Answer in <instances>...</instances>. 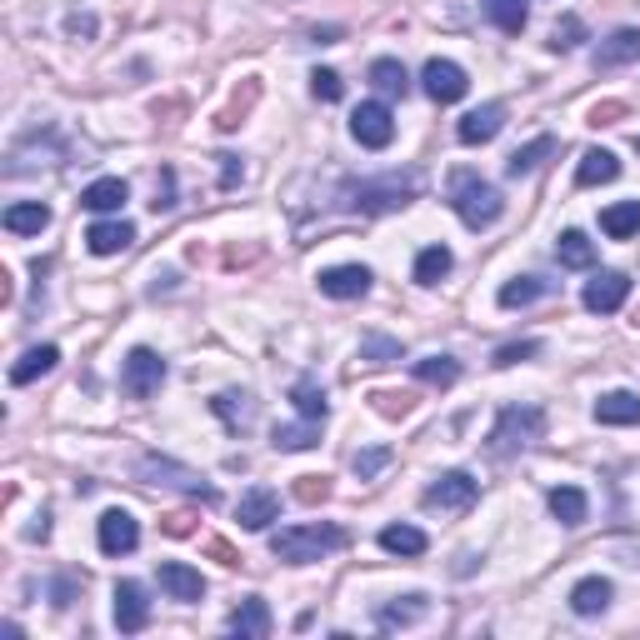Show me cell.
Instances as JSON below:
<instances>
[{"mask_svg":"<svg viewBox=\"0 0 640 640\" xmlns=\"http://www.w3.org/2000/svg\"><path fill=\"white\" fill-rule=\"evenodd\" d=\"M131 240H135L131 221H96L86 231V246L96 250V256H121V250H131Z\"/></svg>","mask_w":640,"mask_h":640,"instance_id":"ffe728a7","label":"cell"},{"mask_svg":"<svg viewBox=\"0 0 640 640\" xmlns=\"http://www.w3.org/2000/svg\"><path fill=\"white\" fill-rule=\"evenodd\" d=\"M350 135H356V141H360L366 150H385V146L395 141V121H391V111H385L381 101L356 105V115H350Z\"/></svg>","mask_w":640,"mask_h":640,"instance_id":"9c48e42d","label":"cell"},{"mask_svg":"<svg viewBox=\"0 0 640 640\" xmlns=\"http://www.w3.org/2000/svg\"><path fill=\"white\" fill-rule=\"evenodd\" d=\"M540 295H551V281L546 276H516V281L501 285V305L506 311H520V305H536Z\"/></svg>","mask_w":640,"mask_h":640,"instance_id":"f546056e","label":"cell"},{"mask_svg":"<svg viewBox=\"0 0 640 640\" xmlns=\"http://www.w3.org/2000/svg\"><path fill=\"white\" fill-rule=\"evenodd\" d=\"M600 231H606L610 240L640 236V201H620V205H610V211H600Z\"/></svg>","mask_w":640,"mask_h":640,"instance_id":"1f68e13d","label":"cell"},{"mask_svg":"<svg viewBox=\"0 0 640 640\" xmlns=\"http://www.w3.org/2000/svg\"><path fill=\"white\" fill-rule=\"evenodd\" d=\"M411 371H416V381H426V385H456L461 381V360L456 356H420V360H411Z\"/></svg>","mask_w":640,"mask_h":640,"instance_id":"f1b7e54d","label":"cell"},{"mask_svg":"<svg viewBox=\"0 0 640 640\" xmlns=\"http://www.w3.org/2000/svg\"><path fill=\"white\" fill-rule=\"evenodd\" d=\"M481 11L491 15V25L495 31H506V35H520L526 31V0H481Z\"/></svg>","mask_w":640,"mask_h":640,"instance_id":"d590c367","label":"cell"},{"mask_svg":"<svg viewBox=\"0 0 640 640\" xmlns=\"http://www.w3.org/2000/svg\"><path fill=\"white\" fill-rule=\"evenodd\" d=\"M555 260H561L565 270H591L596 266V246L585 240V231H565V236L555 240Z\"/></svg>","mask_w":640,"mask_h":640,"instance_id":"836d02e7","label":"cell"},{"mask_svg":"<svg viewBox=\"0 0 640 640\" xmlns=\"http://www.w3.org/2000/svg\"><path fill=\"white\" fill-rule=\"evenodd\" d=\"M381 551L385 555H405V561H416V555L430 551V540L420 526H385L381 530Z\"/></svg>","mask_w":640,"mask_h":640,"instance_id":"d4e9b609","label":"cell"},{"mask_svg":"<svg viewBox=\"0 0 640 640\" xmlns=\"http://www.w3.org/2000/svg\"><path fill=\"white\" fill-rule=\"evenodd\" d=\"M610 596H616V585H610L606 575H585V581H575V591H571V610L575 616H606Z\"/></svg>","mask_w":640,"mask_h":640,"instance_id":"d6986e66","label":"cell"},{"mask_svg":"<svg viewBox=\"0 0 640 640\" xmlns=\"http://www.w3.org/2000/svg\"><path fill=\"white\" fill-rule=\"evenodd\" d=\"M506 131V105H475L471 115H465L461 125H456V135H461L465 146H485V141H495V135Z\"/></svg>","mask_w":640,"mask_h":640,"instance_id":"5bb4252c","label":"cell"},{"mask_svg":"<svg viewBox=\"0 0 640 640\" xmlns=\"http://www.w3.org/2000/svg\"><path fill=\"white\" fill-rule=\"evenodd\" d=\"M540 430H546V411H540V405H506L491 426V456L510 461V456H520L526 446H536Z\"/></svg>","mask_w":640,"mask_h":640,"instance_id":"277c9868","label":"cell"},{"mask_svg":"<svg viewBox=\"0 0 640 640\" xmlns=\"http://www.w3.org/2000/svg\"><path fill=\"white\" fill-rule=\"evenodd\" d=\"M450 266H456V256L446 246H426L416 256V285H440L450 276Z\"/></svg>","mask_w":640,"mask_h":640,"instance_id":"8d00e7d4","label":"cell"},{"mask_svg":"<svg viewBox=\"0 0 640 640\" xmlns=\"http://www.w3.org/2000/svg\"><path fill=\"white\" fill-rule=\"evenodd\" d=\"M371 86L381 90L385 101H401L405 90H411V76H405V66H401V60L381 56V60H371Z\"/></svg>","mask_w":640,"mask_h":640,"instance_id":"4dcf8cb0","label":"cell"},{"mask_svg":"<svg viewBox=\"0 0 640 640\" xmlns=\"http://www.w3.org/2000/svg\"><path fill=\"white\" fill-rule=\"evenodd\" d=\"M121 385H125L131 401H150V395L166 385V360H160L156 350L135 346L131 356H125V366H121Z\"/></svg>","mask_w":640,"mask_h":640,"instance_id":"52a82bcc","label":"cell"},{"mask_svg":"<svg viewBox=\"0 0 640 640\" xmlns=\"http://www.w3.org/2000/svg\"><path fill=\"white\" fill-rule=\"evenodd\" d=\"M125 201H131V191H125V180H121V176L90 180V186H86V195H80V205H86V211H96V215H111V211H121Z\"/></svg>","mask_w":640,"mask_h":640,"instance_id":"7402d4cb","label":"cell"},{"mask_svg":"<svg viewBox=\"0 0 640 640\" xmlns=\"http://www.w3.org/2000/svg\"><path fill=\"white\" fill-rule=\"evenodd\" d=\"M160 591H166L170 600H201L205 596V575L191 571L186 561H166L160 565Z\"/></svg>","mask_w":640,"mask_h":640,"instance_id":"ac0fdd59","label":"cell"},{"mask_svg":"<svg viewBox=\"0 0 640 640\" xmlns=\"http://www.w3.org/2000/svg\"><path fill=\"white\" fill-rule=\"evenodd\" d=\"M636 150H640V135H636Z\"/></svg>","mask_w":640,"mask_h":640,"instance_id":"f5cc1de1","label":"cell"},{"mask_svg":"<svg viewBox=\"0 0 640 640\" xmlns=\"http://www.w3.org/2000/svg\"><path fill=\"white\" fill-rule=\"evenodd\" d=\"M371 405H375V416H385V420H405L416 401H411L405 391H375V395H371Z\"/></svg>","mask_w":640,"mask_h":640,"instance_id":"60d3db41","label":"cell"},{"mask_svg":"<svg viewBox=\"0 0 640 640\" xmlns=\"http://www.w3.org/2000/svg\"><path fill=\"white\" fill-rule=\"evenodd\" d=\"M585 41V25H581V15H565V21H555V31H551V50H575V45Z\"/></svg>","mask_w":640,"mask_h":640,"instance_id":"b9f144b4","label":"cell"},{"mask_svg":"<svg viewBox=\"0 0 640 640\" xmlns=\"http://www.w3.org/2000/svg\"><path fill=\"white\" fill-rule=\"evenodd\" d=\"M366 291H371V270H366V266H330V270H321V295H330V301H360Z\"/></svg>","mask_w":640,"mask_h":640,"instance_id":"4fadbf2b","label":"cell"},{"mask_svg":"<svg viewBox=\"0 0 640 640\" xmlns=\"http://www.w3.org/2000/svg\"><path fill=\"white\" fill-rule=\"evenodd\" d=\"M546 506H551V516L561 520L565 530L585 526V516H591V506H585V491H575V485H555V491L546 495Z\"/></svg>","mask_w":640,"mask_h":640,"instance_id":"cb8c5ba5","label":"cell"},{"mask_svg":"<svg viewBox=\"0 0 640 640\" xmlns=\"http://www.w3.org/2000/svg\"><path fill=\"white\" fill-rule=\"evenodd\" d=\"M640 60V31H610L596 50V70H620V66H636Z\"/></svg>","mask_w":640,"mask_h":640,"instance_id":"e0dca14e","label":"cell"},{"mask_svg":"<svg viewBox=\"0 0 640 640\" xmlns=\"http://www.w3.org/2000/svg\"><path fill=\"white\" fill-rule=\"evenodd\" d=\"M45 225H50V205H41V201H15L5 211V231L11 236H41Z\"/></svg>","mask_w":640,"mask_h":640,"instance_id":"83f0119b","label":"cell"},{"mask_svg":"<svg viewBox=\"0 0 640 640\" xmlns=\"http://www.w3.org/2000/svg\"><path fill=\"white\" fill-rule=\"evenodd\" d=\"M350 536L340 526H285L270 536V555L285 565H311L330 551H346Z\"/></svg>","mask_w":640,"mask_h":640,"instance_id":"6da1fadb","label":"cell"},{"mask_svg":"<svg viewBox=\"0 0 640 640\" xmlns=\"http://www.w3.org/2000/svg\"><path fill=\"white\" fill-rule=\"evenodd\" d=\"M530 356H540V340H516V346L495 350L491 366H501V371H506V366H520V360H530Z\"/></svg>","mask_w":640,"mask_h":640,"instance_id":"ee69618b","label":"cell"},{"mask_svg":"<svg viewBox=\"0 0 640 640\" xmlns=\"http://www.w3.org/2000/svg\"><path fill=\"white\" fill-rule=\"evenodd\" d=\"M620 176V160L610 150H585L581 166H575V186H606Z\"/></svg>","mask_w":640,"mask_h":640,"instance_id":"d6a6232c","label":"cell"},{"mask_svg":"<svg viewBox=\"0 0 640 640\" xmlns=\"http://www.w3.org/2000/svg\"><path fill=\"white\" fill-rule=\"evenodd\" d=\"M76 585H86V575H60V581H56V606H70Z\"/></svg>","mask_w":640,"mask_h":640,"instance_id":"7dc6e473","label":"cell"},{"mask_svg":"<svg viewBox=\"0 0 640 640\" xmlns=\"http://www.w3.org/2000/svg\"><path fill=\"white\" fill-rule=\"evenodd\" d=\"M475 495H481V481L471 471H446L426 495H420V506L426 510H440V516H465L475 506Z\"/></svg>","mask_w":640,"mask_h":640,"instance_id":"8992f818","label":"cell"},{"mask_svg":"<svg viewBox=\"0 0 640 640\" xmlns=\"http://www.w3.org/2000/svg\"><path fill=\"white\" fill-rule=\"evenodd\" d=\"M270 626H276V620H270V606L260 596L240 600V606L231 610V620H225V630H231V636H240V640H266Z\"/></svg>","mask_w":640,"mask_h":640,"instance_id":"9a60e30c","label":"cell"},{"mask_svg":"<svg viewBox=\"0 0 640 640\" xmlns=\"http://www.w3.org/2000/svg\"><path fill=\"white\" fill-rule=\"evenodd\" d=\"M150 626V600L135 581H115V630L121 636H135V630Z\"/></svg>","mask_w":640,"mask_h":640,"instance_id":"7c38bea8","label":"cell"},{"mask_svg":"<svg viewBox=\"0 0 640 640\" xmlns=\"http://www.w3.org/2000/svg\"><path fill=\"white\" fill-rule=\"evenodd\" d=\"M450 211L461 215L471 231H485V225L501 221L506 201H501V191H495L491 180L475 176V170H456V176H450Z\"/></svg>","mask_w":640,"mask_h":640,"instance_id":"7a4b0ae2","label":"cell"},{"mask_svg":"<svg viewBox=\"0 0 640 640\" xmlns=\"http://www.w3.org/2000/svg\"><path fill=\"white\" fill-rule=\"evenodd\" d=\"M420 86H426V96L436 105H456V101H465L471 80H465V70L456 66V60H426V70H420Z\"/></svg>","mask_w":640,"mask_h":640,"instance_id":"ba28073f","label":"cell"},{"mask_svg":"<svg viewBox=\"0 0 640 640\" xmlns=\"http://www.w3.org/2000/svg\"><path fill=\"white\" fill-rule=\"evenodd\" d=\"M360 356H366V366H395V360H401V340L366 336V340H360Z\"/></svg>","mask_w":640,"mask_h":640,"instance_id":"ab89813d","label":"cell"},{"mask_svg":"<svg viewBox=\"0 0 640 640\" xmlns=\"http://www.w3.org/2000/svg\"><path fill=\"white\" fill-rule=\"evenodd\" d=\"M420 191V180L405 170V176H375V180H356V186H346V205L350 211H366V215H381V211H401V205H411Z\"/></svg>","mask_w":640,"mask_h":640,"instance_id":"3957f363","label":"cell"},{"mask_svg":"<svg viewBox=\"0 0 640 640\" xmlns=\"http://www.w3.org/2000/svg\"><path fill=\"white\" fill-rule=\"evenodd\" d=\"M211 555H215V561H221V565H240V561H236V551H231L225 540H211Z\"/></svg>","mask_w":640,"mask_h":640,"instance_id":"f907efd6","label":"cell"},{"mask_svg":"<svg viewBox=\"0 0 640 640\" xmlns=\"http://www.w3.org/2000/svg\"><path fill=\"white\" fill-rule=\"evenodd\" d=\"M385 465H391V446H371V450H360V456H356V475H360V481H375Z\"/></svg>","mask_w":640,"mask_h":640,"instance_id":"7bdbcfd3","label":"cell"},{"mask_svg":"<svg viewBox=\"0 0 640 640\" xmlns=\"http://www.w3.org/2000/svg\"><path fill=\"white\" fill-rule=\"evenodd\" d=\"M321 440V420H301V426H276L270 446L276 450H311Z\"/></svg>","mask_w":640,"mask_h":640,"instance_id":"74e56055","label":"cell"},{"mask_svg":"<svg viewBox=\"0 0 640 640\" xmlns=\"http://www.w3.org/2000/svg\"><path fill=\"white\" fill-rule=\"evenodd\" d=\"M616 551L626 555V565H640V540H636V546H616Z\"/></svg>","mask_w":640,"mask_h":640,"instance_id":"816d5d0a","label":"cell"},{"mask_svg":"<svg viewBox=\"0 0 640 640\" xmlns=\"http://www.w3.org/2000/svg\"><path fill=\"white\" fill-rule=\"evenodd\" d=\"M135 481H141V485H166V491H186V495H195V501H205V506H215V501H221V495H215V485H205L191 465H176L170 456H156V450L135 461Z\"/></svg>","mask_w":640,"mask_h":640,"instance_id":"5b68a950","label":"cell"},{"mask_svg":"<svg viewBox=\"0 0 640 640\" xmlns=\"http://www.w3.org/2000/svg\"><path fill=\"white\" fill-rule=\"evenodd\" d=\"M211 411H215V416H221L231 430H246L250 420H256V401H250V395H236V391H221V395L211 401Z\"/></svg>","mask_w":640,"mask_h":640,"instance_id":"e575fe53","label":"cell"},{"mask_svg":"<svg viewBox=\"0 0 640 640\" xmlns=\"http://www.w3.org/2000/svg\"><path fill=\"white\" fill-rule=\"evenodd\" d=\"M291 401H295V411H301V420H326V411H330L326 391H321L315 381H295Z\"/></svg>","mask_w":640,"mask_h":640,"instance_id":"f35d334b","label":"cell"},{"mask_svg":"<svg viewBox=\"0 0 640 640\" xmlns=\"http://www.w3.org/2000/svg\"><path fill=\"white\" fill-rule=\"evenodd\" d=\"M620 111H626V105H616V101H610V105H596V111H591V125H610Z\"/></svg>","mask_w":640,"mask_h":640,"instance_id":"c3c4849f","label":"cell"},{"mask_svg":"<svg viewBox=\"0 0 640 640\" xmlns=\"http://www.w3.org/2000/svg\"><path fill=\"white\" fill-rule=\"evenodd\" d=\"M311 90H315V101H340V96H346V80H340L336 70H315Z\"/></svg>","mask_w":640,"mask_h":640,"instance_id":"f6af8a7d","label":"cell"},{"mask_svg":"<svg viewBox=\"0 0 640 640\" xmlns=\"http://www.w3.org/2000/svg\"><path fill=\"white\" fill-rule=\"evenodd\" d=\"M600 426H640V395L636 391H610L596 401Z\"/></svg>","mask_w":640,"mask_h":640,"instance_id":"44dd1931","label":"cell"},{"mask_svg":"<svg viewBox=\"0 0 640 640\" xmlns=\"http://www.w3.org/2000/svg\"><path fill=\"white\" fill-rule=\"evenodd\" d=\"M426 610H430V600L416 591V596H401V600H391V606L375 610V626L381 630H405V626H416Z\"/></svg>","mask_w":640,"mask_h":640,"instance_id":"484cf974","label":"cell"},{"mask_svg":"<svg viewBox=\"0 0 640 640\" xmlns=\"http://www.w3.org/2000/svg\"><path fill=\"white\" fill-rule=\"evenodd\" d=\"M215 160H221V186H236V176H240L236 156H215Z\"/></svg>","mask_w":640,"mask_h":640,"instance_id":"681fc988","label":"cell"},{"mask_svg":"<svg viewBox=\"0 0 640 640\" xmlns=\"http://www.w3.org/2000/svg\"><path fill=\"white\" fill-rule=\"evenodd\" d=\"M555 156V135H536L530 146H520V150H510V160H506V176L510 180H520V176H536L546 160Z\"/></svg>","mask_w":640,"mask_h":640,"instance_id":"603a6c76","label":"cell"},{"mask_svg":"<svg viewBox=\"0 0 640 640\" xmlns=\"http://www.w3.org/2000/svg\"><path fill=\"white\" fill-rule=\"evenodd\" d=\"M56 360H60L56 346H31L11 366V385H31V381H41V375H50V371H56Z\"/></svg>","mask_w":640,"mask_h":640,"instance_id":"4316f807","label":"cell"},{"mask_svg":"<svg viewBox=\"0 0 640 640\" xmlns=\"http://www.w3.org/2000/svg\"><path fill=\"white\" fill-rule=\"evenodd\" d=\"M96 540H101L105 555H131L141 546V520L131 510H105L101 526H96Z\"/></svg>","mask_w":640,"mask_h":640,"instance_id":"8fae6325","label":"cell"},{"mask_svg":"<svg viewBox=\"0 0 640 640\" xmlns=\"http://www.w3.org/2000/svg\"><path fill=\"white\" fill-rule=\"evenodd\" d=\"M276 516H281V495H276V491L256 485V491H246V495H240V506H236L240 530H266Z\"/></svg>","mask_w":640,"mask_h":640,"instance_id":"2e32d148","label":"cell"},{"mask_svg":"<svg viewBox=\"0 0 640 640\" xmlns=\"http://www.w3.org/2000/svg\"><path fill=\"white\" fill-rule=\"evenodd\" d=\"M295 495H301L305 506H315V501H326V495H330V481H326V475H301Z\"/></svg>","mask_w":640,"mask_h":640,"instance_id":"bcb514c9","label":"cell"},{"mask_svg":"<svg viewBox=\"0 0 640 640\" xmlns=\"http://www.w3.org/2000/svg\"><path fill=\"white\" fill-rule=\"evenodd\" d=\"M626 295H630V276L626 270H600L596 281H585V311L591 315H616L620 305H626Z\"/></svg>","mask_w":640,"mask_h":640,"instance_id":"30bf717a","label":"cell"}]
</instances>
